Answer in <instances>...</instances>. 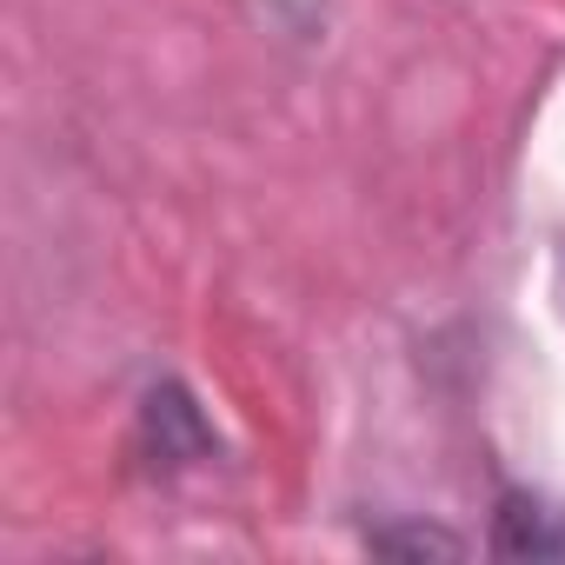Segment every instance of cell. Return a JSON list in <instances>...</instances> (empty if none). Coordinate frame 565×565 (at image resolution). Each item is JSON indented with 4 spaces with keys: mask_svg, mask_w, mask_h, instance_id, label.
Returning <instances> with one entry per match:
<instances>
[{
    "mask_svg": "<svg viewBox=\"0 0 565 565\" xmlns=\"http://www.w3.org/2000/svg\"><path fill=\"white\" fill-rule=\"evenodd\" d=\"M492 552L499 558H565V512L539 492H505L492 512Z\"/></svg>",
    "mask_w": 565,
    "mask_h": 565,
    "instance_id": "obj_1",
    "label": "cell"
},
{
    "mask_svg": "<svg viewBox=\"0 0 565 565\" xmlns=\"http://www.w3.org/2000/svg\"><path fill=\"white\" fill-rule=\"evenodd\" d=\"M373 552H466L452 532H419V525H406V532H373Z\"/></svg>",
    "mask_w": 565,
    "mask_h": 565,
    "instance_id": "obj_2",
    "label": "cell"
}]
</instances>
